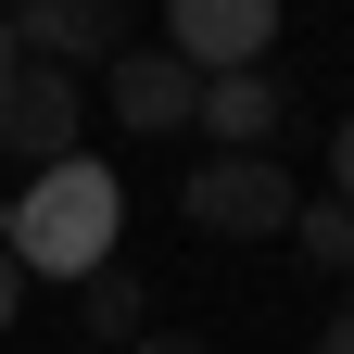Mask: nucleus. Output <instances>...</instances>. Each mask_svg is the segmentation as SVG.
I'll use <instances>...</instances> for the list:
<instances>
[{
	"label": "nucleus",
	"instance_id": "nucleus-3",
	"mask_svg": "<svg viewBox=\"0 0 354 354\" xmlns=\"http://www.w3.org/2000/svg\"><path fill=\"white\" fill-rule=\"evenodd\" d=\"M165 51L190 76H253L279 51V0H165Z\"/></svg>",
	"mask_w": 354,
	"mask_h": 354
},
{
	"label": "nucleus",
	"instance_id": "nucleus-9",
	"mask_svg": "<svg viewBox=\"0 0 354 354\" xmlns=\"http://www.w3.org/2000/svg\"><path fill=\"white\" fill-rule=\"evenodd\" d=\"M291 253L317 266V279H354V203H304L291 215Z\"/></svg>",
	"mask_w": 354,
	"mask_h": 354
},
{
	"label": "nucleus",
	"instance_id": "nucleus-6",
	"mask_svg": "<svg viewBox=\"0 0 354 354\" xmlns=\"http://www.w3.org/2000/svg\"><path fill=\"white\" fill-rule=\"evenodd\" d=\"M13 38H26V51L38 64H114L127 51V0H13Z\"/></svg>",
	"mask_w": 354,
	"mask_h": 354
},
{
	"label": "nucleus",
	"instance_id": "nucleus-12",
	"mask_svg": "<svg viewBox=\"0 0 354 354\" xmlns=\"http://www.w3.org/2000/svg\"><path fill=\"white\" fill-rule=\"evenodd\" d=\"M127 354H203L190 329H140V342H127Z\"/></svg>",
	"mask_w": 354,
	"mask_h": 354
},
{
	"label": "nucleus",
	"instance_id": "nucleus-15",
	"mask_svg": "<svg viewBox=\"0 0 354 354\" xmlns=\"http://www.w3.org/2000/svg\"><path fill=\"white\" fill-rule=\"evenodd\" d=\"M0 13H13V0H0Z\"/></svg>",
	"mask_w": 354,
	"mask_h": 354
},
{
	"label": "nucleus",
	"instance_id": "nucleus-10",
	"mask_svg": "<svg viewBox=\"0 0 354 354\" xmlns=\"http://www.w3.org/2000/svg\"><path fill=\"white\" fill-rule=\"evenodd\" d=\"M329 203H354V114H342V140H329Z\"/></svg>",
	"mask_w": 354,
	"mask_h": 354
},
{
	"label": "nucleus",
	"instance_id": "nucleus-11",
	"mask_svg": "<svg viewBox=\"0 0 354 354\" xmlns=\"http://www.w3.org/2000/svg\"><path fill=\"white\" fill-rule=\"evenodd\" d=\"M13 317H26V266L0 253V329H13Z\"/></svg>",
	"mask_w": 354,
	"mask_h": 354
},
{
	"label": "nucleus",
	"instance_id": "nucleus-7",
	"mask_svg": "<svg viewBox=\"0 0 354 354\" xmlns=\"http://www.w3.org/2000/svg\"><path fill=\"white\" fill-rule=\"evenodd\" d=\"M279 114H291V88L266 76V64H253V76H203V140H215V152H266Z\"/></svg>",
	"mask_w": 354,
	"mask_h": 354
},
{
	"label": "nucleus",
	"instance_id": "nucleus-8",
	"mask_svg": "<svg viewBox=\"0 0 354 354\" xmlns=\"http://www.w3.org/2000/svg\"><path fill=\"white\" fill-rule=\"evenodd\" d=\"M76 329L88 342H140L152 329V291L127 279V266H102V279H76Z\"/></svg>",
	"mask_w": 354,
	"mask_h": 354
},
{
	"label": "nucleus",
	"instance_id": "nucleus-1",
	"mask_svg": "<svg viewBox=\"0 0 354 354\" xmlns=\"http://www.w3.org/2000/svg\"><path fill=\"white\" fill-rule=\"evenodd\" d=\"M114 228H127V190H114V165H51V177H26L13 203H0V253L26 266V279H102L114 266Z\"/></svg>",
	"mask_w": 354,
	"mask_h": 354
},
{
	"label": "nucleus",
	"instance_id": "nucleus-2",
	"mask_svg": "<svg viewBox=\"0 0 354 354\" xmlns=\"http://www.w3.org/2000/svg\"><path fill=\"white\" fill-rule=\"evenodd\" d=\"M177 215H190L203 241H291L304 190H291L279 152H203L190 177H177Z\"/></svg>",
	"mask_w": 354,
	"mask_h": 354
},
{
	"label": "nucleus",
	"instance_id": "nucleus-14",
	"mask_svg": "<svg viewBox=\"0 0 354 354\" xmlns=\"http://www.w3.org/2000/svg\"><path fill=\"white\" fill-rule=\"evenodd\" d=\"M13 64H26V38H13V13H0V76H13Z\"/></svg>",
	"mask_w": 354,
	"mask_h": 354
},
{
	"label": "nucleus",
	"instance_id": "nucleus-13",
	"mask_svg": "<svg viewBox=\"0 0 354 354\" xmlns=\"http://www.w3.org/2000/svg\"><path fill=\"white\" fill-rule=\"evenodd\" d=\"M317 354H354V304H342V317H329V329H317Z\"/></svg>",
	"mask_w": 354,
	"mask_h": 354
},
{
	"label": "nucleus",
	"instance_id": "nucleus-4",
	"mask_svg": "<svg viewBox=\"0 0 354 354\" xmlns=\"http://www.w3.org/2000/svg\"><path fill=\"white\" fill-rule=\"evenodd\" d=\"M0 152H26L38 177H51V165H76V76L64 64H13V76H0Z\"/></svg>",
	"mask_w": 354,
	"mask_h": 354
},
{
	"label": "nucleus",
	"instance_id": "nucleus-5",
	"mask_svg": "<svg viewBox=\"0 0 354 354\" xmlns=\"http://www.w3.org/2000/svg\"><path fill=\"white\" fill-rule=\"evenodd\" d=\"M102 102H114V127L165 140V127H203V76L177 64V51H114L102 64Z\"/></svg>",
	"mask_w": 354,
	"mask_h": 354
}]
</instances>
